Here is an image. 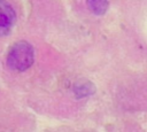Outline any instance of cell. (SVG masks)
Masks as SVG:
<instances>
[{"instance_id": "6da1fadb", "label": "cell", "mask_w": 147, "mask_h": 132, "mask_svg": "<svg viewBox=\"0 0 147 132\" xmlns=\"http://www.w3.org/2000/svg\"><path fill=\"white\" fill-rule=\"evenodd\" d=\"M34 59V53L32 46L26 41H18L14 44L7 55L8 65L17 71H24L29 69Z\"/></svg>"}, {"instance_id": "3957f363", "label": "cell", "mask_w": 147, "mask_h": 132, "mask_svg": "<svg viewBox=\"0 0 147 132\" xmlns=\"http://www.w3.org/2000/svg\"><path fill=\"white\" fill-rule=\"evenodd\" d=\"M88 8L95 14V15H102L106 13L108 8L107 0H87Z\"/></svg>"}, {"instance_id": "7a4b0ae2", "label": "cell", "mask_w": 147, "mask_h": 132, "mask_svg": "<svg viewBox=\"0 0 147 132\" xmlns=\"http://www.w3.org/2000/svg\"><path fill=\"white\" fill-rule=\"evenodd\" d=\"M15 23V11L5 0H0V37L9 33Z\"/></svg>"}]
</instances>
